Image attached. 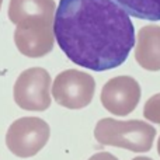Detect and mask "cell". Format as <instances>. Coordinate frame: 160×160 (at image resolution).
<instances>
[{"label": "cell", "mask_w": 160, "mask_h": 160, "mask_svg": "<svg viewBox=\"0 0 160 160\" xmlns=\"http://www.w3.org/2000/svg\"><path fill=\"white\" fill-rule=\"evenodd\" d=\"M88 160H118L114 155H111V153L108 152H98L96 153V155H93Z\"/></svg>", "instance_id": "12"}, {"label": "cell", "mask_w": 160, "mask_h": 160, "mask_svg": "<svg viewBox=\"0 0 160 160\" xmlns=\"http://www.w3.org/2000/svg\"><path fill=\"white\" fill-rule=\"evenodd\" d=\"M53 24L17 25L14 44L20 53L27 58H42L53 48Z\"/></svg>", "instance_id": "7"}, {"label": "cell", "mask_w": 160, "mask_h": 160, "mask_svg": "<svg viewBox=\"0 0 160 160\" xmlns=\"http://www.w3.org/2000/svg\"><path fill=\"white\" fill-rule=\"evenodd\" d=\"M49 135L51 128L44 119L22 117L8 127L6 132V146L17 158L28 159L41 152Z\"/></svg>", "instance_id": "3"}, {"label": "cell", "mask_w": 160, "mask_h": 160, "mask_svg": "<svg viewBox=\"0 0 160 160\" xmlns=\"http://www.w3.org/2000/svg\"><path fill=\"white\" fill-rule=\"evenodd\" d=\"M13 97L20 108L45 111L51 105V76L42 68L27 69L17 78Z\"/></svg>", "instance_id": "5"}, {"label": "cell", "mask_w": 160, "mask_h": 160, "mask_svg": "<svg viewBox=\"0 0 160 160\" xmlns=\"http://www.w3.org/2000/svg\"><path fill=\"white\" fill-rule=\"evenodd\" d=\"M132 160H153V159L146 158V156H138V158H133Z\"/></svg>", "instance_id": "13"}, {"label": "cell", "mask_w": 160, "mask_h": 160, "mask_svg": "<svg viewBox=\"0 0 160 160\" xmlns=\"http://www.w3.org/2000/svg\"><path fill=\"white\" fill-rule=\"evenodd\" d=\"M141 100V86L131 76L110 79L101 90V104L117 117L129 115Z\"/></svg>", "instance_id": "6"}, {"label": "cell", "mask_w": 160, "mask_h": 160, "mask_svg": "<svg viewBox=\"0 0 160 160\" xmlns=\"http://www.w3.org/2000/svg\"><path fill=\"white\" fill-rule=\"evenodd\" d=\"M158 153H159V156H160V138L158 139Z\"/></svg>", "instance_id": "14"}, {"label": "cell", "mask_w": 160, "mask_h": 160, "mask_svg": "<svg viewBox=\"0 0 160 160\" xmlns=\"http://www.w3.org/2000/svg\"><path fill=\"white\" fill-rule=\"evenodd\" d=\"M56 4L53 0H10L8 18L14 25L53 24Z\"/></svg>", "instance_id": "8"}, {"label": "cell", "mask_w": 160, "mask_h": 160, "mask_svg": "<svg viewBox=\"0 0 160 160\" xmlns=\"http://www.w3.org/2000/svg\"><path fill=\"white\" fill-rule=\"evenodd\" d=\"M143 117L150 122L160 124V93L152 96L145 102Z\"/></svg>", "instance_id": "11"}, {"label": "cell", "mask_w": 160, "mask_h": 160, "mask_svg": "<svg viewBox=\"0 0 160 160\" xmlns=\"http://www.w3.org/2000/svg\"><path fill=\"white\" fill-rule=\"evenodd\" d=\"M53 32L69 61L94 72L121 66L136 45L129 14L114 0H61Z\"/></svg>", "instance_id": "1"}, {"label": "cell", "mask_w": 160, "mask_h": 160, "mask_svg": "<svg viewBox=\"0 0 160 160\" xmlns=\"http://www.w3.org/2000/svg\"><path fill=\"white\" fill-rule=\"evenodd\" d=\"M94 138L100 145L115 146L135 153L149 152L156 138V128L141 119L118 121L102 118L96 124Z\"/></svg>", "instance_id": "2"}, {"label": "cell", "mask_w": 160, "mask_h": 160, "mask_svg": "<svg viewBox=\"0 0 160 160\" xmlns=\"http://www.w3.org/2000/svg\"><path fill=\"white\" fill-rule=\"evenodd\" d=\"M96 82L88 73L76 69L61 72L53 80L52 96L59 105L69 110H82L91 102Z\"/></svg>", "instance_id": "4"}, {"label": "cell", "mask_w": 160, "mask_h": 160, "mask_svg": "<svg viewBox=\"0 0 160 160\" xmlns=\"http://www.w3.org/2000/svg\"><path fill=\"white\" fill-rule=\"evenodd\" d=\"M2 3H3V0H0V8H2Z\"/></svg>", "instance_id": "15"}, {"label": "cell", "mask_w": 160, "mask_h": 160, "mask_svg": "<svg viewBox=\"0 0 160 160\" xmlns=\"http://www.w3.org/2000/svg\"><path fill=\"white\" fill-rule=\"evenodd\" d=\"M129 16L146 21H160V0H114Z\"/></svg>", "instance_id": "10"}, {"label": "cell", "mask_w": 160, "mask_h": 160, "mask_svg": "<svg viewBox=\"0 0 160 160\" xmlns=\"http://www.w3.org/2000/svg\"><path fill=\"white\" fill-rule=\"evenodd\" d=\"M135 59L143 69L160 70V25L149 24L138 31Z\"/></svg>", "instance_id": "9"}]
</instances>
